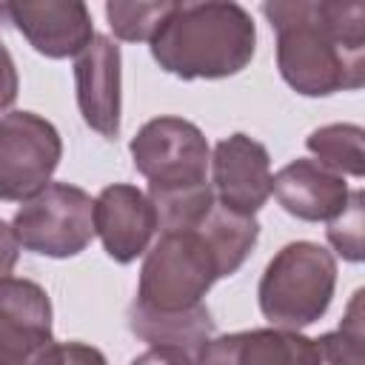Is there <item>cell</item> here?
I'll list each match as a JSON object with an SVG mask.
<instances>
[{"label": "cell", "instance_id": "7", "mask_svg": "<svg viewBox=\"0 0 365 365\" xmlns=\"http://www.w3.org/2000/svg\"><path fill=\"white\" fill-rule=\"evenodd\" d=\"M63 157L57 128L34 111L0 117V200H31L40 194Z\"/></svg>", "mask_w": 365, "mask_h": 365}, {"label": "cell", "instance_id": "11", "mask_svg": "<svg viewBox=\"0 0 365 365\" xmlns=\"http://www.w3.org/2000/svg\"><path fill=\"white\" fill-rule=\"evenodd\" d=\"M77 106L88 128L114 140L120 134V46L94 34L74 60Z\"/></svg>", "mask_w": 365, "mask_h": 365}, {"label": "cell", "instance_id": "22", "mask_svg": "<svg viewBox=\"0 0 365 365\" xmlns=\"http://www.w3.org/2000/svg\"><path fill=\"white\" fill-rule=\"evenodd\" d=\"M17 88H20V77H17V66L6 48V43L0 40V111H6L14 100H17Z\"/></svg>", "mask_w": 365, "mask_h": 365}, {"label": "cell", "instance_id": "2", "mask_svg": "<svg viewBox=\"0 0 365 365\" xmlns=\"http://www.w3.org/2000/svg\"><path fill=\"white\" fill-rule=\"evenodd\" d=\"M148 43L163 71L182 80H220L251 63L257 29L240 3H174Z\"/></svg>", "mask_w": 365, "mask_h": 365}, {"label": "cell", "instance_id": "13", "mask_svg": "<svg viewBox=\"0 0 365 365\" xmlns=\"http://www.w3.org/2000/svg\"><path fill=\"white\" fill-rule=\"evenodd\" d=\"M197 365H319L317 339L285 328H251L211 336L194 356Z\"/></svg>", "mask_w": 365, "mask_h": 365}, {"label": "cell", "instance_id": "23", "mask_svg": "<svg viewBox=\"0 0 365 365\" xmlns=\"http://www.w3.org/2000/svg\"><path fill=\"white\" fill-rule=\"evenodd\" d=\"M131 365H197L194 356L182 348H168V345H157L148 348L145 354H140L137 359H131Z\"/></svg>", "mask_w": 365, "mask_h": 365}, {"label": "cell", "instance_id": "24", "mask_svg": "<svg viewBox=\"0 0 365 365\" xmlns=\"http://www.w3.org/2000/svg\"><path fill=\"white\" fill-rule=\"evenodd\" d=\"M17 254H20V242L11 231V225H6L0 220V282L11 277V271L17 265Z\"/></svg>", "mask_w": 365, "mask_h": 365}, {"label": "cell", "instance_id": "20", "mask_svg": "<svg viewBox=\"0 0 365 365\" xmlns=\"http://www.w3.org/2000/svg\"><path fill=\"white\" fill-rule=\"evenodd\" d=\"M362 200L365 197H362L359 188L351 191L345 211L328 222V242L348 262H359L362 259Z\"/></svg>", "mask_w": 365, "mask_h": 365}, {"label": "cell", "instance_id": "1", "mask_svg": "<svg viewBox=\"0 0 365 365\" xmlns=\"http://www.w3.org/2000/svg\"><path fill=\"white\" fill-rule=\"evenodd\" d=\"M277 31V68L302 97L356 91L365 83V3H262Z\"/></svg>", "mask_w": 365, "mask_h": 365}, {"label": "cell", "instance_id": "19", "mask_svg": "<svg viewBox=\"0 0 365 365\" xmlns=\"http://www.w3.org/2000/svg\"><path fill=\"white\" fill-rule=\"evenodd\" d=\"M174 3H106V17L120 40H151Z\"/></svg>", "mask_w": 365, "mask_h": 365}, {"label": "cell", "instance_id": "3", "mask_svg": "<svg viewBox=\"0 0 365 365\" xmlns=\"http://www.w3.org/2000/svg\"><path fill=\"white\" fill-rule=\"evenodd\" d=\"M336 288V259L319 242H288L265 265L259 279V311L274 328L299 331L317 322Z\"/></svg>", "mask_w": 365, "mask_h": 365}, {"label": "cell", "instance_id": "5", "mask_svg": "<svg viewBox=\"0 0 365 365\" xmlns=\"http://www.w3.org/2000/svg\"><path fill=\"white\" fill-rule=\"evenodd\" d=\"M11 231L31 254L54 259L74 257L94 237V200L77 185L48 182L17 208Z\"/></svg>", "mask_w": 365, "mask_h": 365}, {"label": "cell", "instance_id": "6", "mask_svg": "<svg viewBox=\"0 0 365 365\" xmlns=\"http://www.w3.org/2000/svg\"><path fill=\"white\" fill-rule=\"evenodd\" d=\"M134 168L148 180V191H180L208 182L211 151L202 131L182 117H154L131 137Z\"/></svg>", "mask_w": 365, "mask_h": 365}, {"label": "cell", "instance_id": "4", "mask_svg": "<svg viewBox=\"0 0 365 365\" xmlns=\"http://www.w3.org/2000/svg\"><path fill=\"white\" fill-rule=\"evenodd\" d=\"M220 277L217 257L200 228L165 231L143 259L137 302L154 311H182L202 302Z\"/></svg>", "mask_w": 365, "mask_h": 365}, {"label": "cell", "instance_id": "12", "mask_svg": "<svg viewBox=\"0 0 365 365\" xmlns=\"http://www.w3.org/2000/svg\"><path fill=\"white\" fill-rule=\"evenodd\" d=\"M157 231V211L151 200L128 182H114L94 200V234H100L106 254L114 262L137 259Z\"/></svg>", "mask_w": 365, "mask_h": 365}, {"label": "cell", "instance_id": "9", "mask_svg": "<svg viewBox=\"0 0 365 365\" xmlns=\"http://www.w3.org/2000/svg\"><path fill=\"white\" fill-rule=\"evenodd\" d=\"M220 205L254 217L271 197V157L262 143L237 131L217 143L211 157Z\"/></svg>", "mask_w": 365, "mask_h": 365}, {"label": "cell", "instance_id": "18", "mask_svg": "<svg viewBox=\"0 0 365 365\" xmlns=\"http://www.w3.org/2000/svg\"><path fill=\"white\" fill-rule=\"evenodd\" d=\"M362 339H365V331H362V291H356L339 331L322 334L317 339L319 365H365Z\"/></svg>", "mask_w": 365, "mask_h": 365}, {"label": "cell", "instance_id": "8", "mask_svg": "<svg viewBox=\"0 0 365 365\" xmlns=\"http://www.w3.org/2000/svg\"><path fill=\"white\" fill-rule=\"evenodd\" d=\"M51 302L31 279L0 282V365H37L51 348Z\"/></svg>", "mask_w": 365, "mask_h": 365}, {"label": "cell", "instance_id": "10", "mask_svg": "<svg viewBox=\"0 0 365 365\" xmlns=\"http://www.w3.org/2000/svg\"><path fill=\"white\" fill-rule=\"evenodd\" d=\"M0 17L14 23V29L29 40V46H34V51L51 60L80 54L94 37L88 6L80 0L0 3Z\"/></svg>", "mask_w": 365, "mask_h": 365}, {"label": "cell", "instance_id": "16", "mask_svg": "<svg viewBox=\"0 0 365 365\" xmlns=\"http://www.w3.org/2000/svg\"><path fill=\"white\" fill-rule=\"evenodd\" d=\"M197 228L205 237V242L211 245L222 277H231L242 268V262L248 259V254L254 251L257 237H259V222L254 217L234 214L217 202Z\"/></svg>", "mask_w": 365, "mask_h": 365}, {"label": "cell", "instance_id": "21", "mask_svg": "<svg viewBox=\"0 0 365 365\" xmlns=\"http://www.w3.org/2000/svg\"><path fill=\"white\" fill-rule=\"evenodd\" d=\"M48 365H108L103 351L86 342H57Z\"/></svg>", "mask_w": 365, "mask_h": 365}, {"label": "cell", "instance_id": "17", "mask_svg": "<svg viewBox=\"0 0 365 365\" xmlns=\"http://www.w3.org/2000/svg\"><path fill=\"white\" fill-rule=\"evenodd\" d=\"M362 140H365V131L359 125L334 123V125H322V128L311 131L308 140H305V145L317 157V163L325 165V168H331L334 174H339V177L342 174L362 177L365 174Z\"/></svg>", "mask_w": 365, "mask_h": 365}, {"label": "cell", "instance_id": "15", "mask_svg": "<svg viewBox=\"0 0 365 365\" xmlns=\"http://www.w3.org/2000/svg\"><path fill=\"white\" fill-rule=\"evenodd\" d=\"M128 328L137 339L148 342L151 348H182L191 356H197V351L214 336V319L202 302L182 311H154L134 299L128 308Z\"/></svg>", "mask_w": 365, "mask_h": 365}, {"label": "cell", "instance_id": "14", "mask_svg": "<svg viewBox=\"0 0 365 365\" xmlns=\"http://www.w3.org/2000/svg\"><path fill=\"white\" fill-rule=\"evenodd\" d=\"M271 194H277L279 205L291 217L308 222H319V220L331 222L345 211L351 197L345 177L305 157L282 165L271 177Z\"/></svg>", "mask_w": 365, "mask_h": 365}]
</instances>
